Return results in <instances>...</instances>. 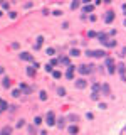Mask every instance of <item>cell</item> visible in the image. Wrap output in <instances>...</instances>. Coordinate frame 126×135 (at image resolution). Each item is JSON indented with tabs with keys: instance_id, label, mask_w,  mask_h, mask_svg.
Instances as JSON below:
<instances>
[{
	"instance_id": "obj_32",
	"label": "cell",
	"mask_w": 126,
	"mask_h": 135,
	"mask_svg": "<svg viewBox=\"0 0 126 135\" xmlns=\"http://www.w3.org/2000/svg\"><path fill=\"white\" fill-rule=\"evenodd\" d=\"M52 76L56 78V79H59V78L62 76V74H61V73H59V71H54V73H52Z\"/></svg>"
},
{
	"instance_id": "obj_42",
	"label": "cell",
	"mask_w": 126,
	"mask_h": 135,
	"mask_svg": "<svg viewBox=\"0 0 126 135\" xmlns=\"http://www.w3.org/2000/svg\"><path fill=\"white\" fill-rule=\"evenodd\" d=\"M104 2H106V3H109V2H111V0H104Z\"/></svg>"
},
{
	"instance_id": "obj_20",
	"label": "cell",
	"mask_w": 126,
	"mask_h": 135,
	"mask_svg": "<svg viewBox=\"0 0 126 135\" xmlns=\"http://www.w3.org/2000/svg\"><path fill=\"white\" fill-rule=\"evenodd\" d=\"M79 54H81V52H79V49H72V51H71V56H72V58H78Z\"/></svg>"
},
{
	"instance_id": "obj_4",
	"label": "cell",
	"mask_w": 126,
	"mask_h": 135,
	"mask_svg": "<svg viewBox=\"0 0 126 135\" xmlns=\"http://www.w3.org/2000/svg\"><path fill=\"white\" fill-rule=\"evenodd\" d=\"M114 20V12L113 10H109V12H106V15H104V22H108V24H111Z\"/></svg>"
},
{
	"instance_id": "obj_35",
	"label": "cell",
	"mask_w": 126,
	"mask_h": 135,
	"mask_svg": "<svg viewBox=\"0 0 126 135\" xmlns=\"http://www.w3.org/2000/svg\"><path fill=\"white\" fill-rule=\"evenodd\" d=\"M0 110H7V103L2 101V103H0Z\"/></svg>"
},
{
	"instance_id": "obj_40",
	"label": "cell",
	"mask_w": 126,
	"mask_h": 135,
	"mask_svg": "<svg viewBox=\"0 0 126 135\" xmlns=\"http://www.w3.org/2000/svg\"><path fill=\"white\" fill-rule=\"evenodd\" d=\"M3 71H5V69H3V68L0 66V74H2V73H3Z\"/></svg>"
},
{
	"instance_id": "obj_21",
	"label": "cell",
	"mask_w": 126,
	"mask_h": 135,
	"mask_svg": "<svg viewBox=\"0 0 126 135\" xmlns=\"http://www.w3.org/2000/svg\"><path fill=\"white\" fill-rule=\"evenodd\" d=\"M40 123H42V118H40V116H35V118H34V125L37 127V125H40Z\"/></svg>"
},
{
	"instance_id": "obj_6",
	"label": "cell",
	"mask_w": 126,
	"mask_h": 135,
	"mask_svg": "<svg viewBox=\"0 0 126 135\" xmlns=\"http://www.w3.org/2000/svg\"><path fill=\"white\" fill-rule=\"evenodd\" d=\"M0 135H12V127H3L2 130H0Z\"/></svg>"
},
{
	"instance_id": "obj_16",
	"label": "cell",
	"mask_w": 126,
	"mask_h": 135,
	"mask_svg": "<svg viewBox=\"0 0 126 135\" xmlns=\"http://www.w3.org/2000/svg\"><path fill=\"white\" fill-rule=\"evenodd\" d=\"M67 120H69V122H72V123H76V122L79 120V116H78V115H69Z\"/></svg>"
},
{
	"instance_id": "obj_43",
	"label": "cell",
	"mask_w": 126,
	"mask_h": 135,
	"mask_svg": "<svg viewBox=\"0 0 126 135\" xmlns=\"http://www.w3.org/2000/svg\"><path fill=\"white\" fill-rule=\"evenodd\" d=\"M0 103H2V100H0Z\"/></svg>"
},
{
	"instance_id": "obj_31",
	"label": "cell",
	"mask_w": 126,
	"mask_h": 135,
	"mask_svg": "<svg viewBox=\"0 0 126 135\" xmlns=\"http://www.w3.org/2000/svg\"><path fill=\"white\" fill-rule=\"evenodd\" d=\"M97 34L96 32H94V30H89V32H87V37H96Z\"/></svg>"
},
{
	"instance_id": "obj_24",
	"label": "cell",
	"mask_w": 126,
	"mask_h": 135,
	"mask_svg": "<svg viewBox=\"0 0 126 135\" xmlns=\"http://www.w3.org/2000/svg\"><path fill=\"white\" fill-rule=\"evenodd\" d=\"M104 63H106V66H111V64H114V61H113L111 58H108V56H106V61H104Z\"/></svg>"
},
{
	"instance_id": "obj_27",
	"label": "cell",
	"mask_w": 126,
	"mask_h": 135,
	"mask_svg": "<svg viewBox=\"0 0 126 135\" xmlns=\"http://www.w3.org/2000/svg\"><path fill=\"white\" fill-rule=\"evenodd\" d=\"M91 98H93V100H99V93H97V91H93Z\"/></svg>"
},
{
	"instance_id": "obj_39",
	"label": "cell",
	"mask_w": 126,
	"mask_h": 135,
	"mask_svg": "<svg viewBox=\"0 0 126 135\" xmlns=\"http://www.w3.org/2000/svg\"><path fill=\"white\" fill-rule=\"evenodd\" d=\"M119 56H121V58H125V56H126V47L121 51V54H119Z\"/></svg>"
},
{
	"instance_id": "obj_41",
	"label": "cell",
	"mask_w": 126,
	"mask_h": 135,
	"mask_svg": "<svg viewBox=\"0 0 126 135\" xmlns=\"http://www.w3.org/2000/svg\"><path fill=\"white\" fill-rule=\"evenodd\" d=\"M123 10H125V15H126V3L123 5Z\"/></svg>"
},
{
	"instance_id": "obj_17",
	"label": "cell",
	"mask_w": 126,
	"mask_h": 135,
	"mask_svg": "<svg viewBox=\"0 0 126 135\" xmlns=\"http://www.w3.org/2000/svg\"><path fill=\"white\" fill-rule=\"evenodd\" d=\"M93 9H94L93 5H86V7L82 9V14H89V12H93Z\"/></svg>"
},
{
	"instance_id": "obj_15",
	"label": "cell",
	"mask_w": 126,
	"mask_h": 135,
	"mask_svg": "<svg viewBox=\"0 0 126 135\" xmlns=\"http://www.w3.org/2000/svg\"><path fill=\"white\" fill-rule=\"evenodd\" d=\"M104 46H108V47H114V46H116V41H113V39H108Z\"/></svg>"
},
{
	"instance_id": "obj_12",
	"label": "cell",
	"mask_w": 126,
	"mask_h": 135,
	"mask_svg": "<svg viewBox=\"0 0 126 135\" xmlns=\"http://www.w3.org/2000/svg\"><path fill=\"white\" fill-rule=\"evenodd\" d=\"M94 58H106V52L101 51V49H99V51H94Z\"/></svg>"
},
{
	"instance_id": "obj_19",
	"label": "cell",
	"mask_w": 126,
	"mask_h": 135,
	"mask_svg": "<svg viewBox=\"0 0 126 135\" xmlns=\"http://www.w3.org/2000/svg\"><path fill=\"white\" fill-rule=\"evenodd\" d=\"M2 85H3V88H10V85H12V83H10L9 78H3V83H2Z\"/></svg>"
},
{
	"instance_id": "obj_28",
	"label": "cell",
	"mask_w": 126,
	"mask_h": 135,
	"mask_svg": "<svg viewBox=\"0 0 126 135\" xmlns=\"http://www.w3.org/2000/svg\"><path fill=\"white\" fill-rule=\"evenodd\" d=\"M86 56H87V58H94V51H89V49H87V51H86Z\"/></svg>"
},
{
	"instance_id": "obj_18",
	"label": "cell",
	"mask_w": 126,
	"mask_h": 135,
	"mask_svg": "<svg viewBox=\"0 0 126 135\" xmlns=\"http://www.w3.org/2000/svg\"><path fill=\"white\" fill-rule=\"evenodd\" d=\"M57 122H59V123H57L59 128H64V125H66V118H59Z\"/></svg>"
},
{
	"instance_id": "obj_5",
	"label": "cell",
	"mask_w": 126,
	"mask_h": 135,
	"mask_svg": "<svg viewBox=\"0 0 126 135\" xmlns=\"http://www.w3.org/2000/svg\"><path fill=\"white\" fill-rule=\"evenodd\" d=\"M20 59H24V61H34V58H32L30 52H22V54H20Z\"/></svg>"
},
{
	"instance_id": "obj_36",
	"label": "cell",
	"mask_w": 126,
	"mask_h": 135,
	"mask_svg": "<svg viewBox=\"0 0 126 135\" xmlns=\"http://www.w3.org/2000/svg\"><path fill=\"white\" fill-rule=\"evenodd\" d=\"M46 52H47L49 56H52V54H54V49H52V47H49V49H47V51H46Z\"/></svg>"
},
{
	"instance_id": "obj_11",
	"label": "cell",
	"mask_w": 126,
	"mask_h": 135,
	"mask_svg": "<svg viewBox=\"0 0 126 135\" xmlns=\"http://www.w3.org/2000/svg\"><path fill=\"white\" fill-rule=\"evenodd\" d=\"M101 91H103L104 95H111V91H109V85H106V83H104V85L101 86Z\"/></svg>"
},
{
	"instance_id": "obj_7",
	"label": "cell",
	"mask_w": 126,
	"mask_h": 135,
	"mask_svg": "<svg viewBox=\"0 0 126 135\" xmlns=\"http://www.w3.org/2000/svg\"><path fill=\"white\" fill-rule=\"evenodd\" d=\"M74 69H76L74 66H69L67 73H66V78H67V79H72V78H74Z\"/></svg>"
},
{
	"instance_id": "obj_1",
	"label": "cell",
	"mask_w": 126,
	"mask_h": 135,
	"mask_svg": "<svg viewBox=\"0 0 126 135\" xmlns=\"http://www.w3.org/2000/svg\"><path fill=\"white\" fill-rule=\"evenodd\" d=\"M93 68H94V66H86V64H82V66L78 68V71L81 73V74H89V73L93 71Z\"/></svg>"
},
{
	"instance_id": "obj_30",
	"label": "cell",
	"mask_w": 126,
	"mask_h": 135,
	"mask_svg": "<svg viewBox=\"0 0 126 135\" xmlns=\"http://www.w3.org/2000/svg\"><path fill=\"white\" fill-rule=\"evenodd\" d=\"M12 96H20V90H14V91H12Z\"/></svg>"
},
{
	"instance_id": "obj_22",
	"label": "cell",
	"mask_w": 126,
	"mask_h": 135,
	"mask_svg": "<svg viewBox=\"0 0 126 135\" xmlns=\"http://www.w3.org/2000/svg\"><path fill=\"white\" fill-rule=\"evenodd\" d=\"M59 63H61V64H67V66H69V58H61V59H59Z\"/></svg>"
},
{
	"instance_id": "obj_38",
	"label": "cell",
	"mask_w": 126,
	"mask_h": 135,
	"mask_svg": "<svg viewBox=\"0 0 126 135\" xmlns=\"http://www.w3.org/2000/svg\"><path fill=\"white\" fill-rule=\"evenodd\" d=\"M24 125H25V122H24V120H19V123H17V127L20 128V127H24Z\"/></svg>"
},
{
	"instance_id": "obj_9",
	"label": "cell",
	"mask_w": 126,
	"mask_h": 135,
	"mask_svg": "<svg viewBox=\"0 0 126 135\" xmlns=\"http://www.w3.org/2000/svg\"><path fill=\"white\" fill-rule=\"evenodd\" d=\"M97 39H99V42H101V44H106L108 36H106V34H97Z\"/></svg>"
},
{
	"instance_id": "obj_25",
	"label": "cell",
	"mask_w": 126,
	"mask_h": 135,
	"mask_svg": "<svg viewBox=\"0 0 126 135\" xmlns=\"http://www.w3.org/2000/svg\"><path fill=\"white\" fill-rule=\"evenodd\" d=\"M57 93H59V96H64L66 95V90L64 88H57Z\"/></svg>"
},
{
	"instance_id": "obj_26",
	"label": "cell",
	"mask_w": 126,
	"mask_h": 135,
	"mask_svg": "<svg viewBox=\"0 0 126 135\" xmlns=\"http://www.w3.org/2000/svg\"><path fill=\"white\" fill-rule=\"evenodd\" d=\"M40 100H42V101L47 100V93H46V91H40Z\"/></svg>"
},
{
	"instance_id": "obj_2",
	"label": "cell",
	"mask_w": 126,
	"mask_h": 135,
	"mask_svg": "<svg viewBox=\"0 0 126 135\" xmlns=\"http://www.w3.org/2000/svg\"><path fill=\"white\" fill-rule=\"evenodd\" d=\"M46 120H47L46 123H47L49 127L54 125V123H56V116H54V112H49V113H47V118H46Z\"/></svg>"
},
{
	"instance_id": "obj_10",
	"label": "cell",
	"mask_w": 126,
	"mask_h": 135,
	"mask_svg": "<svg viewBox=\"0 0 126 135\" xmlns=\"http://www.w3.org/2000/svg\"><path fill=\"white\" fill-rule=\"evenodd\" d=\"M78 132H79L78 125H71V127H69V134H71V135H76Z\"/></svg>"
},
{
	"instance_id": "obj_29",
	"label": "cell",
	"mask_w": 126,
	"mask_h": 135,
	"mask_svg": "<svg viewBox=\"0 0 126 135\" xmlns=\"http://www.w3.org/2000/svg\"><path fill=\"white\" fill-rule=\"evenodd\" d=\"M108 71H109L111 74H114V71H116V69H114V64H111V66H108Z\"/></svg>"
},
{
	"instance_id": "obj_33",
	"label": "cell",
	"mask_w": 126,
	"mask_h": 135,
	"mask_svg": "<svg viewBox=\"0 0 126 135\" xmlns=\"http://www.w3.org/2000/svg\"><path fill=\"white\" fill-rule=\"evenodd\" d=\"M20 90H22V91H25V93H29V88L25 86V85H20Z\"/></svg>"
},
{
	"instance_id": "obj_23",
	"label": "cell",
	"mask_w": 126,
	"mask_h": 135,
	"mask_svg": "<svg viewBox=\"0 0 126 135\" xmlns=\"http://www.w3.org/2000/svg\"><path fill=\"white\" fill-rule=\"evenodd\" d=\"M79 3H81L79 0H74V2L71 3V9H78V7H79Z\"/></svg>"
},
{
	"instance_id": "obj_3",
	"label": "cell",
	"mask_w": 126,
	"mask_h": 135,
	"mask_svg": "<svg viewBox=\"0 0 126 135\" xmlns=\"http://www.w3.org/2000/svg\"><path fill=\"white\" fill-rule=\"evenodd\" d=\"M86 86H87V81L84 79V78H81V79H76V88H79V90H84Z\"/></svg>"
},
{
	"instance_id": "obj_37",
	"label": "cell",
	"mask_w": 126,
	"mask_h": 135,
	"mask_svg": "<svg viewBox=\"0 0 126 135\" xmlns=\"http://www.w3.org/2000/svg\"><path fill=\"white\" fill-rule=\"evenodd\" d=\"M46 71L50 73V71H52V64H47V66H46Z\"/></svg>"
},
{
	"instance_id": "obj_14",
	"label": "cell",
	"mask_w": 126,
	"mask_h": 135,
	"mask_svg": "<svg viewBox=\"0 0 126 135\" xmlns=\"http://www.w3.org/2000/svg\"><path fill=\"white\" fill-rule=\"evenodd\" d=\"M27 74H29L30 78H32V76H35V68H34V66L27 68Z\"/></svg>"
},
{
	"instance_id": "obj_34",
	"label": "cell",
	"mask_w": 126,
	"mask_h": 135,
	"mask_svg": "<svg viewBox=\"0 0 126 135\" xmlns=\"http://www.w3.org/2000/svg\"><path fill=\"white\" fill-rule=\"evenodd\" d=\"M99 90H101L99 85H93V91H99Z\"/></svg>"
},
{
	"instance_id": "obj_13",
	"label": "cell",
	"mask_w": 126,
	"mask_h": 135,
	"mask_svg": "<svg viewBox=\"0 0 126 135\" xmlns=\"http://www.w3.org/2000/svg\"><path fill=\"white\" fill-rule=\"evenodd\" d=\"M42 42H44V37H42V36H39V37H37V42H35V46H34V47H35V49H40Z\"/></svg>"
},
{
	"instance_id": "obj_8",
	"label": "cell",
	"mask_w": 126,
	"mask_h": 135,
	"mask_svg": "<svg viewBox=\"0 0 126 135\" xmlns=\"http://www.w3.org/2000/svg\"><path fill=\"white\" fill-rule=\"evenodd\" d=\"M118 71H119V74H121V76H125V73H126V66L123 64V63H119V64H118Z\"/></svg>"
}]
</instances>
